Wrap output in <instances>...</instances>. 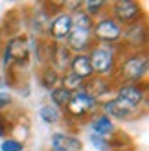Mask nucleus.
<instances>
[{
	"label": "nucleus",
	"instance_id": "39448f33",
	"mask_svg": "<svg viewBox=\"0 0 149 151\" xmlns=\"http://www.w3.org/2000/svg\"><path fill=\"white\" fill-rule=\"evenodd\" d=\"M90 59V66H92V72L100 74V76H105L112 70V65H114V55L112 52L107 50V48H94L92 54L88 55Z\"/></svg>",
	"mask_w": 149,
	"mask_h": 151
},
{
	"label": "nucleus",
	"instance_id": "7ed1b4c3",
	"mask_svg": "<svg viewBox=\"0 0 149 151\" xmlns=\"http://www.w3.org/2000/svg\"><path fill=\"white\" fill-rule=\"evenodd\" d=\"M147 72V59L145 55H133L125 59L122 65V78L127 81H138Z\"/></svg>",
	"mask_w": 149,
	"mask_h": 151
},
{
	"label": "nucleus",
	"instance_id": "0eeeda50",
	"mask_svg": "<svg viewBox=\"0 0 149 151\" xmlns=\"http://www.w3.org/2000/svg\"><path fill=\"white\" fill-rule=\"evenodd\" d=\"M114 17L116 22L131 24L140 17V7L136 2H131V0H120V2L114 4Z\"/></svg>",
	"mask_w": 149,
	"mask_h": 151
},
{
	"label": "nucleus",
	"instance_id": "423d86ee",
	"mask_svg": "<svg viewBox=\"0 0 149 151\" xmlns=\"http://www.w3.org/2000/svg\"><path fill=\"white\" fill-rule=\"evenodd\" d=\"M90 35H92V28H83V26H74L68 33V50H76L79 54H83V50L90 46Z\"/></svg>",
	"mask_w": 149,
	"mask_h": 151
},
{
	"label": "nucleus",
	"instance_id": "5701e85b",
	"mask_svg": "<svg viewBox=\"0 0 149 151\" xmlns=\"http://www.w3.org/2000/svg\"><path fill=\"white\" fill-rule=\"evenodd\" d=\"M4 131H6V125H4V122H2V120H0V137L4 134Z\"/></svg>",
	"mask_w": 149,
	"mask_h": 151
},
{
	"label": "nucleus",
	"instance_id": "f8f14e48",
	"mask_svg": "<svg viewBox=\"0 0 149 151\" xmlns=\"http://www.w3.org/2000/svg\"><path fill=\"white\" fill-rule=\"evenodd\" d=\"M103 111L107 112L105 116H114V118H127L131 116V112H133V107H129L125 101H122L120 98H114V100H110V101H105L103 103Z\"/></svg>",
	"mask_w": 149,
	"mask_h": 151
},
{
	"label": "nucleus",
	"instance_id": "2eb2a0df",
	"mask_svg": "<svg viewBox=\"0 0 149 151\" xmlns=\"http://www.w3.org/2000/svg\"><path fill=\"white\" fill-rule=\"evenodd\" d=\"M83 87H85V85H83V79H79L77 76H74L72 72L64 76V79H63V88H66L68 92H72V94L83 92Z\"/></svg>",
	"mask_w": 149,
	"mask_h": 151
},
{
	"label": "nucleus",
	"instance_id": "6e6552de",
	"mask_svg": "<svg viewBox=\"0 0 149 151\" xmlns=\"http://www.w3.org/2000/svg\"><path fill=\"white\" fill-rule=\"evenodd\" d=\"M70 29H72V15H66V13L55 17L48 26V32L54 39H64V37H68Z\"/></svg>",
	"mask_w": 149,
	"mask_h": 151
},
{
	"label": "nucleus",
	"instance_id": "f257e3e1",
	"mask_svg": "<svg viewBox=\"0 0 149 151\" xmlns=\"http://www.w3.org/2000/svg\"><path fill=\"white\" fill-rule=\"evenodd\" d=\"M6 65L7 63H17V65H24L29 59V42L26 37H15V39L7 41L6 44Z\"/></svg>",
	"mask_w": 149,
	"mask_h": 151
},
{
	"label": "nucleus",
	"instance_id": "9d476101",
	"mask_svg": "<svg viewBox=\"0 0 149 151\" xmlns=\"http://www.w3.org/2000/svg\"><path fill=\"white\" fill-rule=\"evenodd\" d=\"M118 98H120L122 101H125L129 107L135 109V107H138V105L142 103L144 92H142V88L138 85H123V87H120V90H118Z\"/></svg>",
	"mask_w": 149,
	"mask_h": 151
},
{
	"label": "nucleus",
	"instance_id": "f3484780",
	"mask_svg": "<svg viewBox=\"0 0 149 151\" xmlns=\"http://www.w3.org/2000/svg\"><path fill=\"white\" fill-rule=\"evenodd\" d=\"M41 118L44 120L46 124H55L57 120H59V111H57V107H52V105H44V107H41Z\"/></svg>",
	"mask_w": 149,
	"mask_h": 151
},
{
	"label": "nucleus",
	"instance_id": "20e7f679",
	"mask_svg": "<svg viewBox=\"0 0 149 151\" xmlns=\"http://www.w3.org/2000/svg\"><path fill=\"white\" fill-rule=\"evenodd\" d=\"M94 105H96V101L88 92H76V94H72L68 105H66V111L74 118H83L85 114H88L94 109Z\"/></svg>",
	"mask_w": 149,
	"mask_h": 151
},
{
	"label": "nucleus",
	"instance_id": "f03ea898",
	"mask_svg": "<svg viewBox=\"0 0 149 151\" xmlns=\"http://www.w3.org/2000/svg\"><path fill=\"white\" fill-rule=\"evenodd\" d=\"M92 33L96 39L103 42H114L122 37V26L114 19H103L96 26H92Z\"/></svg>",
	"mask_w": 149,
	"mask_h": 151
},
{
	"label": "nucleus",
	"instance_id": "4be33fe9",
	"mask_svg": "<svg viewBox=\"0 0 149 151\" xmlns=\"http://www.w3.org/2000/svg\"><path fill=\"white\" fill-rule=\"evenodd\" d=\"M9 101H11L9 94H7V92H0V109L6 107V105H9Z\"/></svg>",
	"mask_w": 149,
	"mask_h": 151
},
{
	"label": "nucleus",
	"instance_id": "9b49d317",
	"mask_svg": "<svg viewBox=\"0 0 149 151\" xmlns=\"http://www.w3.org/2000/svg\"><path fill=\"white\" fill-rule=\"evenodd\" d=\"M70 68H72L74 76H77V78L83 79V81L94 74L92 72V66H90V59H88V55H85V54H77L76 57H72Z\"/></svg>",
	"mask_w": 149,
	"mask_h": 151
},
{
	"label": "nucleus",
	"instance_id": "412c9836",
	"mask_svg": "<svg viewBox=\"0 0 149 151\" xmlns=\"http://www.w3.org/2000/svg\"><path fill=\"white\" fill-rule=\"evenodd\" d=\"M90 142H92V146L96 149H100V151H107L109 149V142L107 138H103V137H98V134H90Z\"/></svg>",
	"mask_w": 149,
	"mask_h": 151
},
{
	"label": "nucleus",
	"instance_id": "ddd939ff",
	"mask_svg": "<svg viewBox=\"0 0 149 151\" xmlns=\"http://www.w3.org/2000/svg\"><path fill=\"white\" fill-rule=\"evenodd\" d=\"M52 61H54V65L57 66L59 70H66L70 66V50L64 46V44H57V46L54 48V52H52Z\"/></svg>",
	"mask_w": 149,
	"mask_h": 151
},
{
	"label": "nucleus",
	"instance_id": "6ab92c4d",
	"mask_svg": "<svg viewBox=\"0 0 149 151\" xmlns=\"http://www.w3.org/2000/svg\"><path fill=\"white\" fill-rule=\"evenodd\" d=\"M83 6H85V15L92 19L96 15H100V11H101V7L105 6V2H101V0H98V2H85Z\"/></svg>",
	"mask_w": 149,
	"mask_h": 151
},
{
	"label": "nucleus",
	"instance_id": "1a4fd4ad",
	"mask_svg": "<svg viewBox=\"0 0 149 151\" xmlns=\"http://www.w3.org/2000/svg\"><path fill=\"white\" fill-rule=\"evenodd\" d=\"M52 147L54 151H81V140L70 134L57 133L52 137Z\"/></svg>",
	"mask_w": 149,
	"mask_h": 151
},
{
	"label": "nucleus",
	"instance_id": "dca6fc26",
	"mask_svg": "<svg viewBox=\"0 0 149 151\" xmlns=\"http://www.w3.org/2000/svg\"><path fill=\"white\" fill-rule=\"evenodd\" d=\"M70 98H72V92H68L66 88L63 87H57L52 90V100H54V103L57 105V107H66L70 101Z\"/></svg>",
	"mask_w": 149,
	"mask_h": 151
},
{
	"label": "nucleus",
	"instance_id": "a211bd4d",
	"mask_svg": "<svg viewBox=\"0 0 149 151\" xmlns=\"http://www.w3.org/2000/svg\"><path fill=\"white\" fill-rule=\"evenodd\" d=\"M57 79H59V76H57L55 68H52V66H48V68H44V72H42V78H41V81H42V87H46V88L55 87Z\"/></svg>",
	"mask_w": 149,
	"mask_h": 151
},
{
	"label": "nucleus",
	"instance_id": "aec40b11",
	"mask_svg": "<svg viewBox=\"0 0 149 151\" xmlns=\"http://www.w3.org/2000/svg\"><path fill=\"white\" fill-rule=\"evenodd\" d=\"M22 142H19V140H13V138H7V140H4V144L0 146V149L2 151H22Z\"/></svg>",
	"mask_w": 149,
	"mask_h": 151
},
{
	"label": "nucleus",
	"instance_id": "4468645a",
	"mask_svg": "<svg viewBox=\"0 0 149 151\" xmlns=\"http://www.w3.org/2000/svg\"><path fill=\"white\" fill-rule=\"evenodd\" d=\"M92 129H94V134H98V137H103L105 138L107 134H112L114 133V125L110 122L109 116H98L92 120Z\"/></svg>",
	"mask_w": 149,
	"mask_h": 151
}]
</instances>
